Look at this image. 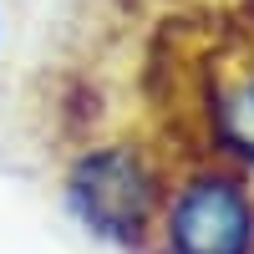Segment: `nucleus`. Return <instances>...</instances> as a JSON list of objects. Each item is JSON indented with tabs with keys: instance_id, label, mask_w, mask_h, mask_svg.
I'll list each match as a JSON object with an SVG mask.
<instances>
[{
	"instance_id": "obj_1",
	"label": "nucleus",
	"mask_w": 254,
	"mask_h": 254,
	"mask_svg": "<svg viewBox=\"0 0 254 254\" xmlns=\"http://www.w3.org/2000/svg\"><path fill=\"white\" fill-rule=\"evenodd\" d=\"M66 203H71L76 224L92 229L97 239L137 249L153 239V224L163 208V183L142 147L102 142V147H87L66 168Z\"/></svg>"
},
{
	"instance_id": "obj_2",
	"label": "nucleus",
	"mask_w": 254,
	"mask_h": 254,
	"mask_svg": "<svg viewBox=\"0 0 254 254\" xmlns=\"http://www.w3.org/2000/svg\"><path fill=\"white\" fill-rule=\"evenodd\" d=\"M158 254H254V188L229 168H198L163 193Z\"/></svg>"
},
{
	"instance_id": "obj_3",
	"label": "nucleus",
	"mask_w": 254,
	"mask_h": 254,
	"mask_svg": "<svg viewBox=\"0 0 254 254\" xmlns=\"http://www.w3.org/2000/svg\"><path fill=\"white\" fill-rule=\"evenodd\" d=\"M208 127L229 158L254 168V66L229 71L208 97Z\"/></svg>"
},
{
	"instance_id": "obj_4",
	"label": "nucleus",
	"mask_w": 254,
	"mask_h": 254,
	"mask_svg": "<svg viewBox=\"0 0 254 254\" xmlns=\"http://www.w3.org/2000/svg\"><path fill=\"white\" fill-rule=\"evenodd\" d=\"M0 36H5V15H0Z\"/></svg>"
}]
</instances>
